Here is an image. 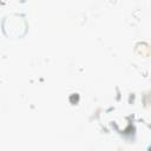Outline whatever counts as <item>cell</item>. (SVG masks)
<instances>
[{"mask_svg":"<svg viewBox=\"0 0 151 151\" xmlns=\"http://www.w3.org/2000/svg\"><path fill=\"white\" fill-rule=\"evenodd\" d=\"M4 34L9 39H20L27 33V21L22 15L9 14L7 15L1 24Z\"/></svg>","mask_w":151,"mask_h":151,"instance_id":"obj_1","label":"cell"}]
</instances>
